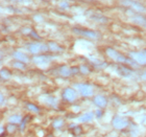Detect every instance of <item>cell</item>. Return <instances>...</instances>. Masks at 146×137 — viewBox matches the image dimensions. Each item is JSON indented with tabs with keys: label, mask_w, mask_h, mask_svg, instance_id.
<instances>
[{
	"label": "cell",
	"mask_w": 146,
	"mask_h": 137,
	"mask_svg": "<svg viewBox=\"0 0 146 137\" xmlns=\"http://www.w3.org/2000/svg\"><path fill=\"white\" fill-rule=\"evenodd\" d=\"M106 51H107V55H109L112 60H114V61L119 62V63H126V64H128V65L134 64V62L131 61V60H129V59L126 58L125 55H123L122 53H120L119 51L115 50V49L111 48V47L107 48V50H106Z\"/></svg>",
	"instance_id": "1"
},
{
	"label": "cell",
	"mask_w": 146,
	"mask_h": 137,
	"mask_svg": "<svg viewBox=\"0 0 146 137\" xmlns=\"http://www.w3.org/2000/svg\"><path fill=\"white\" fill-rule=\"evenodd\" d=\"M26 48L29 52L36 55V53L48 50L49 47L48 45H44V44H40V43H28L26 44Z\"/></svg>",
	"instance_id": "2"
},
{
	"label": "cell",
	"mask_w": 146,
	"mask_h": 137,
	"mask_svg": "<svg viewBox=\"0 0 146 137\" xmlns=\"http://www.w3.org/2000/svg\"><path fill=\"white\" fill-rule=\"evenodd\" d=\"M128 125H129V122L126 118L121 117V116H114L112 119V126L117 130L125 129Z\"/></svg>",
	"instance_id": "3"
},
{
	"label": "cell",
	"mask_w": 146,
	"mask_h": 137,
	"mask_svg": "<svg viewBox=\"0 0 146 137\" xmlns=\"http://www.w3.org/2000/svg\"><path fill=\"white\" fill-rule=\"evenodd\" d=\"M73 31L77 35H80L86 38H90V39H98L99 34L91 29H84V28H73Z\"/></svg>",
	"instance_id": "4"
},
{
	"label": "cell",
	"mask_w": 146,
	"mask_h": 137,
	"mask_svg": "<svg viewBox=\"0 0 146 137\" xmlns=\"http://www.w3.org/2000/svg\"><path fill=\"white\" fill-rule=\"evenodd\" d=\"M77 90L79 91V93L82 95V96H91L93 95V88H92V86L88 85V84H75L74 85Z\"/></svg>",
	"instance_id": "5"
},
{
	"label": "cell",
	"mask_w": 146,
	"mask_h": 137,
	"mask_svg": "<svg viewBox=\"0 0 146 137\" xmlns=\"http://www.w3.org/2000/svg\"><path fill=\"white\" fill-rule=\"evenodd\" d=\"M129 55H131V58L134 61H136L139 64L141 65L146 64V55L145 52H144V50H142V51H131L129 53Z\"/></svg>",
	"instance_id": "6"
},
{
	"label": "cell",
	"mask_w": 146,
	"mask_h": 137,
	"mask_svg": "<svg viewBox=\"0 0 146 137\" xmlns=\"http://www.w3.org/2000/svg\"><path fill=\"white\" fill-rule=\"evenodd\" d=\"M53 60V57L51 55H36L34 57L33 61L34 63H36V65H45L48 64L49 62Z\"/></svg>",
	"instance_id": "7"
},
{
	"label": "cell",
	"mask_w": 146,
	"mask_h": 137,
	"mask_svg": "<svg viewBox=\"0 0 146 137\" xmlns=\"http://www.w3.org/2000/svg\"><path fill=\"white\" fill-rule=\"evenodd\" d=\"M76 98H77V95H76V92L74 89L66 88L64 91H63V98H64L65 101L73 102V101H75Z\"/></svg>",
	"instance_id": "8"
},
{
	"label": "cell",
	"mask_w": 146,
	"mask_h": 137,
	"mask_svg": "<svg viewBox=\"0 0 146 137\" xmlns=\"http://www.w3.org/2000/svg\"><path fill=\"white\" fill-rule=\"evenodd\" d=\"M116 72L120 74L121 76H124V78H127V76H133L134 71L129 68H127L126 66H123V65H116Z\"/></svg>",
	"instance_id": "9"
},
{
	"label": "cell",
	"mask_w": 146,
	"mask_h": 137,
	"mask_svg": "<svg viewBox=\"0 0 146 137\" xmlns=\"http://www.w3.org/2000/svg\"><path fill=\"white\" fill-rule=\"evenodd\" d=\"M122 3L124 5L133 7L135 11H138V12H143L144 11V7L142 6V4H140L139 2H136V1H133V0H122Z\"/></svg>",
	"instance_id": "10"
},
{
	"label": "cell",
	"mask_w": 146,
	"mask_h": 137,
	"mask_svg": "<svg viewBox=\"0 0 146 137\" xmlns=\"http://www.w3.org/2000/svg\"><path fill=\"white\" fill-rule=\"evenodd\" d=\"M93 103H94L98 108H104V107L107 106L108 101H107V98H106V96H104V95H96V96H94V98H93Z\"/></svg>",
	"instance_id": "11"
},
{
	"label": "cell",
	"mask_w": 146,
	"mask_h": 137,
	"mask_svg": "<svg viewBox=\"0 0 146 137\" xmlns=\"http://www.w3.org/2000/svg\"><path fill=\"white\" fill-rule=\"evenodd\" d=\"M94 117V113L93 112H87L85 114H82V116H79L78 117V122H91L92 119Z\"/></svg>",
	"instance_id": "12"
},
{
	"label": "cell",
	"mask_w": 146,
	"mask_h": 137,
	"mask_svg": "<svg viewBox=\"0 0 146 137\" xmlns=\"http://www.w3.org/2000/svg\"><path fill=\"white\" fill-rule=\"evenodd\" d=\"M7 120H9V124H13V125H18V124H21L22 122V116L17 115V114H14V115L9 116Z\"/></svg>",
	"instance_id": "13"
},
{
	"label": "cell",
	"mask_w": 146,
	"mask_h": 137,
	"mask_svg": "<svg viewBox=\"0 0 146 137\" xmlns=\"http://www.w3.org/2000/svg\"><path fill=\"white\" fill-rule=\"evenodd\" d=\"M13 55H14V58H15L16 60H18V61H20V62H23V63H26V62L28 61V58L26 57V55H24V53H22V52H20V51H15Z\"/></svg>",
	"instance_id": "14"
},
{
	"label": "cell",
	"mask_w": 146,
	"mask_h": 137,
	"mask_svg": "<svg viewBox=\"0 0 146 137\" xmlns=\"http://www.w3.org/2000/svg\"><path fill=\"white\" fill-rule=\"evenodd\" d=\"M26 108H27V110H28V111H31V112H34V113L40 112L39 107H36V105H34V104H31V103L26 104Z\"/></svg>",
	"instance_id": "15"
},
{
	"label": "cell",
	"mask_w": 146,
	"mask_h": 137,
	"mask_svg": "<svg viewBox=\"0 0 146 137\" xmlns=\"http://www.w3.org/2000/svg\"><path fill=\"white\" fill-rule=\"evenodd\" d=\"M64 125V119L62 118H58V119H54V122H52V127L54 129H60L63 127Z\"/></svg>",
	"instance_id": "16"
},
{
	"label": "cell",
	"mask_w": 146,
	"mask_h": 137,
	"mask_svg": "<svg viewBox=\"0 0 146 137\" xmlns=\"http://www.w3.org/2000/svg\"><path fill=\"white\" fill-rule=\"evenodd\" d=\"M47 45H48V47H49V50H52V51H60V50H62L61 47H60L58 44H55V43H53V42L48 43Z\"/></svg>",
	"instance_id": "17"
},
{
	"label": "cell",
	"mask_w": 146,
	"mask_h": 137,
	"mask_svg": "<svg viewBox=\"0 0 146 137\" xmlns=\"http://www.w3.org/2000/svg\"><path fill=\"white\" fill-rule=\"evenodd\" d=\"M82 127H79V126H73V130H72V134L74 136H78V135L82 134Z\"/></svg>",
	"instance_id": "18"
},
{
	"label": "cell",
	"mask_w": 146,
	"mask_h": 137,
	"mask_svg": "<svg viewBox=\"0 0 146 137\" xmlns=\"http://www.w3.org/2000/svg\"><path fill=\"white\" fill-rule=\"evenodd\" d=\"M9 78H11V72H9V70L4 69V68H3V69L1 70V79L9 80Z\"/></svg>",
	"instance_id": "19"
},
{
	"label": "cell",
	"mask_w": 146,
	"mask_h": 137,
	"mask_svg": "<svg viewBox=\"0 0 146 137\" xmlns=\"http://www.w3.org/2000/svg\"><path fill=\"white\" fill-rule=\"evenodd\" d=\"M6 131L9 132V134H13V133H15V131H16V125L9 124V125L6 126Z\"/></svg>",
	"instance_id": "20"
},
{
	"label": "cell",
	"mask_w": 146,
	"mask_h": 137,
	"mask_svg": "<svg viewBox=\"0 0 146 137\" xmlns=\"http://www.w3.org/2000/svg\"><path fill=\"white\" fill-rule=\"evenodd\" d=\"M14 67L23 70V69H25V68H26V66H25V64L23 63V62L18 61V62H15V63H14Z\"/></svg>",
	"instance_id": "21"
},
{
	"label": "cell",
	"mask_w": 146,
	"mask_h": 137,
	"mask_svg": "<svg viewBox=\"0 0 146 137\" xmlns=\"http://www.w3.org/2000/svg\"><path fill=\"white\" fill-rule=\"evenodd\" d=\"M79 70H80V72L84 73V74H88L90 71H89L88 67H86V66H82V67L79 68Z\"/></svg>",
	"instance_id": "22"
},
{
	"label": "cell",
	"mask_w": 146,
	"mask_h": 137,
	"mask_svg": "<svg viewBox=\"0 0 146 137\" xmlns=\"http://www.w3.org/2000/svg\"><path fill=\"white\" fill-rule=\"evenodd\" d=\"M101 116H102V111H101V110H97V111H96V117H97V118H100Z\"/></svg>",
	"instance_id": "23"
},
{
	"label": "cell",
	"mask_w": 146,
	"mask_h": 137,
	"mask_svg": "<svg viewBox=\"0 0 146 137\" xmlns=\"http://www.w3.org/2000/svg\"><path fill=\"white\" fill-rule=\"evenodd\" d=\"M141 78H142V80H144V81H146V71H144L142 74H141Z\"/></svg>",
	"instance_id": "24"
},
{
	"label": "cell",
	"mask_w": 146,
	"mask_h": 137,
	"mask_svg": "<svg viewBox=\"0 0 146 137\" xmlns=\"http://www.w3.org/2000/svg\"><path fill=\"white\" fill-rule=\"evenodd\" d=\"M0 132H1V135H2L3 132H4V128H3V127H1V130H0Z\"/></svg>",
	"instance_id": "25"
},
{
	"label": "cell",
	"mask_w": 146,
	"mask_h": 137,
	"mask_svg": "<svg viewBox=\"0 0 146 137\" xmlns=\"http://www.w3.org/2000/svg\"><path fill=\"white\" fill-rule=\"evenodd\" d=\"M12 1H28V0H12Z\"/></svg>",
	"instance_id": "26"
},
{
	"label": "cell",
	"mask_w": 146,
	"mask_h": 137,
	"mask_svg": "<svg viewBox=\"0 0 146 137\" xmlns=\"http://www.w3.org/2000/svg\"><path fill=\"white\" fill-rule=\"evenodd\" d=\"M144 52H145V55H146V49H145V50H144Z\"/></svg>",
	"instance_id": "27"
},
{
	"label": "cell",
	"mask_w": 146,
	"mask_h": 137,
	"mask_svg": "<svg viewBox=\"0 0 146 137\" xmlns=\"http://www.w3.org/2000/svg\"><path fill=\"white\" fill-rule=\"evenodd\" d=\"M145 26H146V24H145Z\"/></svg>",
	"instance_id": "28"
}]
</instances>
